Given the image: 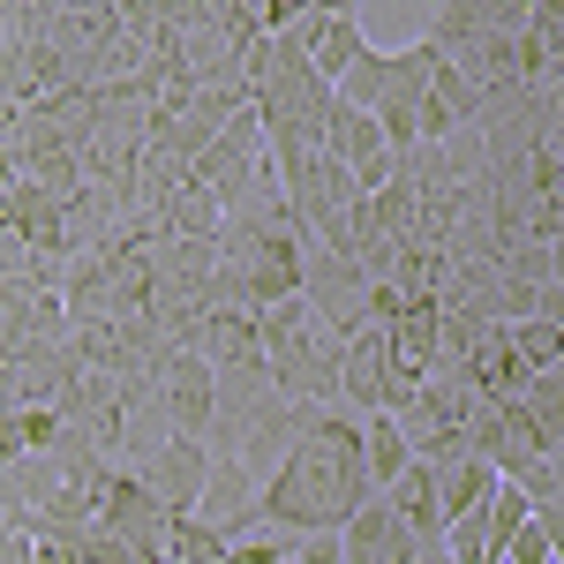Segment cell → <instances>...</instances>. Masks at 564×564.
<instances>
[{"label": "cell", "instance_id": "cell-9", "mask_svg": "<svg viewBox=\"0 0 564 564\" xmlns=\"http://www.w3.org/2000/svg\"><path fill=\"white\" fill-rule=\"evenodd\" d=\"M384 391H391V347H384V324H369V332H354L339 347V406L354 422L384 414Z\"/></svg>", "mask_w": 564, "mask_h": 564}, {"label": "cell", "instance_id": "cell-18", "mask_svg": "<svg viewBox=\"0 0 564 564\" xmlns=\"http://www.w3.org/2000/svg\"><path fill=\"white\" fill-rule=\"evenodd\" d=\"M294 542H302V534L249 527V534H234V542H226V557H218V564H294Z\"/></svg>", "mask_w": 564, "mask_h": 564}, {"label": "cell", "instance_id": "cell-16", "mask_svg": "<svg viewBox=\"0 0 564 564\" xmlns=\"http://www.w3.org/2000/svg\"><path fill=\"white\" fill-rule=\"evenodd\" d=\"M512 354L527 369H564V316H520L512 324Z\"/></svg>", "mask_w": 564, "mask_h": 564}, {"label": "cell", "instance_id": "cell-1", "mask_svg": "<svg viewBox=\"0 0 564 564\" xmlns=\"http://www.w3.org/2000/svg\"><path fill=\"white\" fill-rule=\"evenodd\" d=\"M369 467H361V422L324 406L316 430L279 459V475L263 481L257 497V527L279 534H324V527H347L354 505H369Z\"/></svg>", "mask_w": 564, "mask_h": 564}, {"label": "cell", "instance_id": "cell-24", "mask_svg": "<svg viewBox=\"0 0 564 564\" xmlns=\"http://www.w3.org/2000/svg\"><path fill=\"white\" fill-rule=\"evenodd\" d=\"M15 15H23V0H0V45L15 39Z\"/></svg>", "mask_w": 564, "mask_h": 564}, {"label": "cell", "instance_id": "cell-21", "mask_svg": "<svg viewBox=\"0 0 564 564\" xmlns=\"http://www.w3.org/2000/svg\"><path fill=\"white\" fill-rule=\"evenodd\" d=\"M53 8H61V15H90V23H121L113 0H53Z\"/></svg>", "mask_w": 564, "mask_h": 564}, {"label": "cell", "instance_id": "cell-22", "mask_svg": "<svg viewBox=\"0 0 564 564\" xmlns=\"http://www.w3.org/2000/svg\"><path fill=\"white\" fill-rule=\"evenodd\" d=\"M0 564H31V534H15V527H0Z\"/></svg>", "mask_w": 564, "mask_h": 564}, {"label": "cell", "instance_id": "cell-13", "mask_svg": "<svg viewBox=\"0 0 564 564\" xmlns=\"http://www.w3.org/2000/svg\"><path fill=\"white\" fill-rule=\"evenodd\" d=\"M384 90H391V53H384V45H361V53L347 61V76L332 84V98L354 106V113H377V106H384Z\"/></svg>", "mask_w": 564, "mask_h": 564}, {"label": "cell", "instance_id": "cell-17", "mask_svg": "<svg viewBox=\"0 0 564 564\" xmlns=\"http://www.w3.org/2000/svg\"><path fill=\"white\" fill-rule=\"evenodd\" d=\"M218 557H226V534H212L204 520L181 512V520L166 527V557H159V564H218Z\"/></svg>", "mask_w": 564, "mask_h": 564}, {"label": "cell", "instance_id": "cell-12", "mask_svg": "<svg viewBox=\"0 0 564 564\" xmlns=\"http://www.w3.org/2000/svg\"><path fill=\"white\" fill-rule=\"evenodd\" d=\"M436 475V512L459 520V512H481V497L497 489V467H481L475 452H452V459H430Z\"/></svg>", "mask_w": 564, "mask_h": 564}, {"label": "cell", "instance_id": "cell-4", "mask_svg": "<svg viewBox=\"0 0 564 564\" xmlns=\"http://www.w3.org/2000/svg\"><path fill=\"white\" fill-rule=\"evenodd\" d=\"M302 302L316 308L339 339H354V332H369V271H361L347 249L308 241V257H302Z\"/></svg>", "mask_w": 564, "mask_h": 564}, {"label": "cell", "instance_id": "cell-8", "mask_svg": "<svg viewBox=\"0 0 564 564\" xmlns=\"http://www.w3.org/2000/svg\"><path fill=\"white\" fill-rule=\"evenodd\" d=\"M257 497H263V481L249 475V467H234V459H212L204 467V489H196V512L188 520H204L212 534H249L257 527Z\"/></svg>", "mask_w": 564, "mask_h": 564}, {"label": "cell", "instance_id": "cell-25", "mask_svg": "<svg viewBox=\"0 0 564 564\" xmlns=\"http://www.w3.org/2000/svg\"><path fill=\"white\" fill-rule=\"evenodd\" d=\"M8 129H15V106H0V143H8Z\"/></svg>", "mask_w": 564, "mask_h": 564}, {"label": "cell", "instance_id": "cell-19", "mask_svg": "<svg viewBox=\"0 0 564 564\" xmlns=\"http://www.w3.org/2000/svg\"><path fill=\"white\" fill-rule=\"evenodd\" d=\"M505 564H557V520L550 512H527L520 534L505 542Z\"/></svg>", "mask_w": 564, "mask_h": 564}, {"label": "cell", "instance_id": "cell-11", "mask_svg": "<svg viewBox=\"0 0 564 564\" xmlns=\"http://www.w3.org/2000/svg\"><path fill=\"white\" fill-rule=\"evenodd\" d=\"M377 497L391 505V520L406 527L414 542H436V534H444V512H436V475H430V459H406V467H399V481H391V489H377Z\"/></svg>", "mask_w": 564, "mask_h": 564}, {"label": "cell", "instance_id": "cell-23", "mask_svg": "<svg viewBox=\"0 0 564 564\" xmlns=\"http://www.w3.org/2000/svg\"><path fill=\"white\" fill-rule=\"evenodd\" d=\"M15 181H23V159H15V151H8V143H0V196H8V188H15Z\"/></svg>", "mask_w": 564, "mask_h": 564}, {"label": "cell", "instance_id": "cell-5", "mask_svg": "<svg viewBox=\"0 0 564 564\" xmlns=\"http://www.w3.org/2000/svg\"><path fill=\"white\" fill-rule=\"evenodd\" d=\"M324 151H332V159L354 174V188H361V196H377V188L391 181V166H399V151L384 143V129H377L369 113L339 106V98H332V113H324Z\"/></svg>", "mask_w": 564, "mask_h": 564}, {"label": "cell", "instance_id": "cell-15", "mask_svg": "<svg viewBox=\"0 0 564 564\" xmlns=\"http://www.w3.org/2000/svg\"><path fill=\"white\" fill-rule=\"evenodd\" d=\"M512 406H520L527 422L542 430V444H550V452H564V369H534Z\"/></svg>", "mask_w": 564, "mask_h": 564}, {"label": "cell", "instance_id": "cell-3", "mask_svg": "<svg viewBox=\"0 0 564 564\" xmlns=\"http://www.w3.org/2000/svg\"><path fill=\"white\" fill-rule=\"evenodd\" d=\"M90 527H98V534H113L135 564H159V557H166V527H174V512H166V505H159L135 475L113 467V475L98 481V512H90Z\"/></svg>", "mask_w": 564, "mask_h": 564}, {"label": "cell", "instance_id": "cell-2", "mask_svg": "<svg viewBox=\"0 0 564 564\" xmlns=\"http://www.w3.org/2000/svg\"><path fill=\"white\" fill-rule=\"evenodd\" d=\"M257 347H263L271 384L286 391V399H302V406H339V347H347V339H339L302 294L257 308ZM339 414H347V406H339Z\"/></svg>", "mask_w": 564, "mask_h": 564}, {"label": "cell", "instance_id": "cell-27", "mask_svg": "<svg viewBox=\"0 0 564 564\" xmlns=\"http://www.w3.org/2000/svg\"><path fill=\"white\" fill-rule=\"evenodd\" d=\"M520 8H542V0H520Z\"/></svg>", "mask_w": 564, "mask_h": 564}, {"label": "cell", "instance_id": "cell-10", "mask_svg": "<svg viewBox=\"0 0 564 564\" xmlns=\"http://www.w3.org/2000/svg\"><path fill=\"white\" fill-rule=\"evenodd\" d=\"M196 354L212 361V369H234V361H257V308L249 302H212L204 308V324H196Z\"/></svg>", "mask_w": 564, "mask_h": 564}, {"label": "cell", "instance_id": "cell-6", "mask_svg": "<svg viewBox=\"0 0 564 564\" xmlns=\"http://www.w3.org/2000/svg\"><path fill=\"white\" fill-rule=\"evenodd\" d=\"M204 467H212V452H204L196 436H166L159 452H143V459H135V467H121V475H135V481H143V489H151V497H159V505L181 520V512H196Z\"/></svg>", "mask_w": 564, "mask_h": 564}, {"label": "cell", "instance_id": "cell-26", "mask_svg": "<svg viewBox=\"0 0 564 564\" xmlns=\"http://www.w3.org/2000/svg\"><path fill=\"white\" fill-rule=\"evenodd\" d=\"M422 564H452V557H444V550H436V542H430V550H422Z\"/></svg>", "mask_w": 564, "mask_h": 564}, {"label": "cell", "instance_id": "cell-7", "mask_svg": "<svg viewBox=\"0 0 564 564\" xmlns=\"http://www.w3.org/2000/svg\"><path fill=\"white\" fill-rule=\"evenodd\" d=\"M159 406H166V422H174V436H204V422H212V361L196 347H174L166 361H159Z\"/></svg>", "mask_w": 564, "mask_h": 564}, {"label": "cell", "instance_id": "cell-14", "mask_svg": "<svg viewBox=\"0 0 564 564\" xmlns=\"http://www.w3.org/2000/svg\"><path fill=\"white\" fill-rule=\"evenodd\" d=\"M406 459H414V452H406L399 422H391V414H361V467H369V489H391Z\"/></svg>", "mask_w": 564, "mask_h": 564}, {"label": "cell", "instance_id": "cell-20", "mask_svg": "<svg viewBox=\"0 0 564 564\" xmlns=\"http://www.w3.org/2000/svg\"><path fill=\"white\" fill-rule=\"evenodd\" d=\"M113 15H121V31H135V39H166V23L181 15V0H113Z\"/></svg>", "mask_w": 564, "mask_h": 564}]
</instances>
